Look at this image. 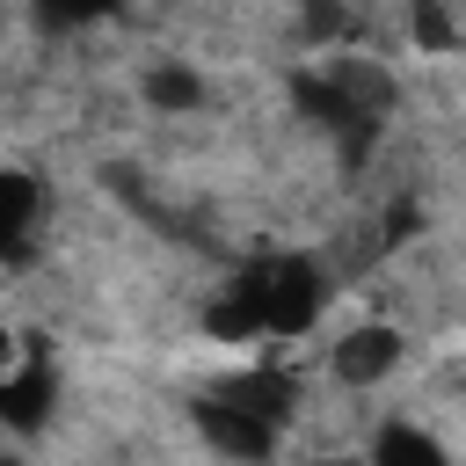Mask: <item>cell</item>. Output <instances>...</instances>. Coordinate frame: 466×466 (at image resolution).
Wrapping results in <instances>:
<instances>
[{
  "mask_svg": "<svg viewBox=\"0 0 466 466\" xmlns=\"http://www.w3.org/2000/svg\"><path fill=\"white\" fill-rule=\"evenodd\" d=\"M328 306V277L306 255H262L233 277V291L204 313L218 342H255V335H306Z\"/></svg>",
  "mask_w": 466,
  "mask_h": 466,
  "instance_id": "6da1fadb",
  "label": "cell"
},
{
  "mask_svg": "<svg viewBox=\"0 0 466 466\" xmlns=\"http://www.w3.org/2000/svg\"><path fill=\"white\" fill-rule=\"evenodd\" d=\"M197 430H204V444H211L218 459H233V466H262V459L277 451V422L248 415V408H240V400H226V393L197 400Z\"/></svg>",
  "mask_w": 466,
  "mask_h": 466,
  "instance_id": "7a4b0ae2",
  "label": "cell"
},
{
  "mask_svg": "<svg viewBox=\"0 0 466 466\" xmlns=\"http://www.w3.org/2000/svg\"><path fill=\"white\" fill-rule=\"evenodd\" d=\"M328 364H335V379H342V386H379V379L400 364V335H393L386 320H364V328H350V335L335 342V357H328Z\"/></svg>",
  "mask_w": 466,
  "mask_h": 466,
  "instance_id": "3957f363",
  "label": "cell"
},
{
  "mask_svg": "<svg viewBox=\"0 0 466 466\" xmlns=\"http://www.w3.org/2000/svg\"><path fill=\"white\" fill-rule=\"evenodd\" d=\"M226 400H240L248 415H262V422H291V408H299V386H291V371H240L233 386H226Z\"/></svg>",
  "mask_w": 466,
  "mask_h": 466,
  "instance_id": "277c9868",
  "label": "cell"
},
{
  "mask_svg": "<svg viewBox=\"0 0 466 466\" xmlns=\"http://www.w3.org/2000/svg\"><path fill=\"white\" fill-rule=\"evenodd\" d=\"M364 466H444V451H437L430 430H415V422H386Z\"/></svg>",
  "mask_w": 466,
  "mask_h": 466,
  "instance_id": "5b68a950",
  "label": "cell"
},
{
  "mask_svg": "<svg viewBox=\"0 0 466 466\" xmlns=\"http://www.w3.org/2000/svg\"><path fill=\"white\" fill-rule=\"evenodd\" d=\"M146 102H153V109H167V116H175V109H197V102H204V80H197L189 66L160 58V66L146 73Z\"/></svg>",
  "mask_w": 466,
  "mask_h": 466,
  "instance_id": "8992f818",
  "label": "cell"
},
{
  "mask_svg": "<svg viewBox=\"0 0 466 466\" xmlns=\"http://www.w3.org/2000/svg\"><path fill=\"white\" fill-rule=\"evenodd\" d=\"M29 226H36V182L15 175V167H0V248H15Z\"/></svg>",
  "mask_w": 466,
  "mask_h": 466,
  "instance_id": "52a82bcc",
  "label": "cell"
},
{
  "mask_svg": "<svg viewBox=\"0 0 466 466\" xmlns=\"http://www.w3.org/2000/svg\"><path fill=\"white\" fill-rule=\"evenodd\" d=\"M408 29H415V44H422V51H451V44H459V29H451L444 0H408Z\"/></svg>",
  "mask_w": 466,
  "mask_h": 466,
  "instance_id": "ba28073f",
  "label": "cell"
},
{
  "mask_svg": "<svg viewBox=\"0 0 466 466\" xmlns=\"http://www.w3.org/2000/svg\"><path fill=\"white\" fill-rule=\"evenodd\" d=\"M22 364H29V350H22V342H15L7 328H0V393H7V379H15Z\"/></svg>",
  "mask_w": 466,
  "mask_h": 466,
  "instance_id": "9c48e42d",
  "label": "cell"
},
{
  "mask_svg": "<svg viewBox=\"0 0 466 466\" xmlns=\"http://www.w3.org/2000/svg\"><path fill=\"white\" fill-rule=\"evenodd\" d=\"M313 466H364V459H350V451H328V459H313Z\"/></svg>",
  "mask_w": 466,
  "mask_h": 466,
  "instance_id": "30bf717a",
  "label": "cell"
},
{
  "mask_svg": "<svg viewBox=\"0 0 466 466\" xmlns=\"http://www.w3.org/2000/svg\"><path fill=\"white\" fill-rule=\"evenodd\" d=\"M0 466H22V459H0Z\"/></svg>",
  "mask_w": 466,
  "mask_h": 466,
  "instance_id": "8fae6325",
  "label": "cell"
}]
</instances>
